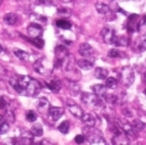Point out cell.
I'll return each instance as SVG.
<instances>
[{
	"instance_id": "cell-1",
	"label": "cell",
	"mask_w": 146,
	"mask_h": 145,
	"mask_svg": "<svg viewBox=\"0 0 146 145\" xmlns=\"http://www.w3.org/2000/svg\"><path fill=\"white\" fill-rule=\"evenodd\" d=\"M10 85L17 93L27 97H34L41 90V84L38 80L25 75H15L9 79Z\"/></svg>"
},
{
	"instance_id": "cell-2",
	"label": "cell",
	"mask_w": 146,
	"mask_h": 145,
	"mask_svg": "<svg viewBox=\"0 0 146 145\" xmlns=\"http://www.w3.org/2000/svg\"><path fill=\"white\" fill-rule=\"evenodd\" d=\"M53 68H54L53 63L49 59H47L45 56L40 57L39 59H37L34 62V64H33V69L38 74L44 75V76L50 74L53 71Z\"/></svg>"
},
{
	"instance_id": "cell-3",
	"label": "cell",
	"mask_w": 146,
	"mask_h": 145,
	"mask_svg": "<svg viewBox=\"0 0 146 145\" xmlns=\"http://www.w3.org/2000/svg\"><path fill=\"white\" fill-rule=\"evenodd\" d=\"M118 79L123 84L124 86H130L133 84L134 79H135V74L134 70L131 66H124L120 69L118 73Z\"/></svg>"
},
{
	"instance_id": "cell-4",
	"label": "cell",
	"mask_w": 146,
	"mask_h": 145,
	"mask_svg": "<svg viewBox=\"0 0 146 145\" xmlns=\"http://www.w3.org/2000/svg\"><path fill=\"white\" fill-rule=\"evenodd\" d=\"M69 58V52L67 48L63 45H59L55 48V62L54 65L56 67L63 65Z\"/></svg>"
},
{
	"instance_id": "cell-5",
	"label": "cell",
	"mask_w": 146,
	"mask_h": 145,
	"mask_svg": "<svg viewBox=\"0 0 146 145\" xmlns=\"http://www.w3.org/2000/svg\"><path fill=\"white\" fill-rule=\"evenodd\" d=\"M81 101L85 105L90 107L102 106V99L96 96L94 93H83L81 96Z\"/></svg>"
},
{
	"instance_id": "cell-6",
	"label": "cell",
	"mask_w": 146,
	"mask_h": 145,
	"mask_svg": "<svg viewBox=\"0 0 146 145\" xmlns=\"http://www.w3.org/2000/svg\"><path fill=\"white\" fill-rule=\"evenodd\" d=\"M113 145H131L130 137L122 130H117L112 138Z\"/></svg>"
},
{
	"instance_id": "cell-7",
	"label": "cell",
	"mask_w": 146,
	"mask_h": 145,
	"mask_svg": "<svg viewBox=\"0 0 146 145\" xmlns=\"http://www.w3.org/2000/svg\"><path fill=\"white\" fill-rule=\"evenodd\" d=\"M101 36L106 44H114L116 40V33L111 27H104L101 30Z\"/></svg>"
},
{
	"instance_id": "cell-8",
	"label": "cell",
	"mask_w": 146,
	"mask_h": 145,
	"mask_svg": "<svg viewBox=\"0 0 146 145\" xmlns=\"http://www.w3.org/2000/svg\"><path fill=\"white\" fill-rule=\"evenodd\" d=\"M27 34L31 38H40V36L43 34V28L38 23H31L27 27Z\"/></svg>"
},
{
	"instance_id": "cell-9",
	"label": "cell",
	"mask_w": 146,
	"mask_h": 145,
	"mask_svg": "<svg viewBox=\"0 0 146 145\" xmlns=\"http://www.w3.org/2000/svg\"><path fill=\"white\" fill-rule=\"evenodd\" d=\"M84 137L87 139L88 142H92V141L102 138V134L98 129H95L94 127H87L84 130Z\"/></svg>"
},
{
	"instance_id": "cell-10",
	"label": "cell",
	"mask_w": 146,
	"mask_h": 145,
	"mask_svg": "<svg viewBox=\"0 0 146 145\" xmlns=\"http://www.w3.org/2000/svg\"><path fill=\"white\" fill-rule=\"evenodd\" d=\"M63 113H64V109L61 107L50 106L48 109V117L52 122H56L57 120H59L62 117Z\"/></svg>"
},
{
	"instance_id": "cell-11",
	"label": "cell",
	"mask_w": 146,
	"mask_h": 145,
	"mask_svg": "<svg viewBox=\"0 0 146 145\" xmlns=\"http://www.w3.org/2000/svg\"><path fill=\"white\" fill-rule=\"evenodd\" d=\"M19 145H33L34 136L30 131H23L18 139Z\"/></svg>"
},
{
	"instance_id": "cell-12",
	"label": "cell",
	"mask_w": 146,
	"mask_h": 145,
	"mask_svg": "<svg viewBox=\"0 0 146 145\" xmlns=\"http://www.w3.org/2000/svg\"><path fill=\"white\" fill-rule=\"evenodd\" d=\"M139 20H140V17L137 14H132L131 16H129L127 23H126V28L128 29V31H130V32L137 31Z\"/></svg>"
},
{
	"instance_id": "cell-13",
	"label": "cell",
	"mask_w": 146,
	"mask_h": 145,
	"mask_svg": "<svg viewBox=\"0 0 146 145\" xmlns=\"http://www.w3.org/2000/svg\"><path fill=\"white\" fill-rule=\"evenodd\" d=\"M93 47L88 43H81L79 46V54L84 58H90L93 55Z\"/></svg>"
},
{
	"instance_id": "cell-14",
	"label": "cell",
	"mask_w": 146,
	"mask_h": 145,
	"mask_svg": "<svg viewBox=\"0 0 146 145\" xmlns=\"http://www.w3.org/2000/svg\"><path fill=\"white\" fill-rule=\"evenodd\" d=\"M92 90H93V93L98 96L99 98L104 99V97L106 96V94L108 93V88L105 86V85H101V84H96L92 87Z\"/></svg>"
},
{
	"instance_id": "cell-15",
	"label": "cell",
	"mask_w": 146,
	"mask_h": 145,
	"mask_svg": "<svg viewBox=\"0 0 146 145\" xmlns=\"http://www.w3.org/2000/svg\"><path fill=\"white\" fill-rule=\"evenodd\" d=\"M46 87L51 91V92L58 93L59 91L61 90L62 85H61V82L59 80L53 79V80H50V81H48V82H46Z\"/></svg>"
},
{
	"instance_id": "cell-16",
	"label": "cell",
	"mask_w": 146,
	"mask_h": 145,
	"mask_svg": "<svg viewBox=\"0 0 146 145\" xmlns=\"http://www.w3.org/2000/svg\"><path fill=\"white\" fill-rule=\"evenodd\" d=\"M81 120L87 127H94L95 125V118L91 113H84L81 117Z\"/></svg>"
},
{
	"instance_id": "cell-17",
	"label": "cell",
	"mask_w": 146,
	"mask_h": 145,
	"mask_svg": "<svg viewBox=\"0 0 146 145\" xmlns=\"http://www.w3.org/2000/svg\"><path fill=\"white\" fill-rule=\"evenodd\" d=\"M68 109H69V111L72 113V115H74L75 117H78V118H81L82 115L84 114L83 109L77 104H69Z\"/></svg>"
},
{
	"instance_id": "cell-18",
	"label": "cell",
	"mask_w": 146,
	"mask_h": 145,
	"mask_svg": "<svg viewBox=\"0 0 146 145\" xmlns=\"http://www.w3.org/2000/svg\"><path fill=\"white\" fill-rule=\"evenodd\" d=\"M77 66L83 70H90L93 67V61H91L89 58H83L77 61Z\"/></svg>"
},
{
	"instance_id": "cell-19",
	"label": "cell",
	"mask_w": 146,
	"mask_h": 145,
	"mask_svg": "<svg viewBox=\"0 0 146 145\" xmlns=\"http://www.w3.org/2000/svg\"><path fill=\"white\" fill-rule=\"evenodd\" d=\"M50 107L49 102L46 98H41L37 102V109H38L40 112H48V109Z\"/></svg>"
},
{
	"instance_id": "cell-20",
	"label": "cell",
	"mask_w": 146,
	"mask_h": 145,
	"mask_svg": "<svg viewBox=\"0 0 146 145\" xmlns=\"http://www.w3.org/2000/svg\"><path fill=\"white\" fill-rule=\"evenodd\" d=\"M108 74H109L108 70L103 68V67H98V68H96L95 71H94V75H95V77L98 79H106Z\"/></svg>"
},
{
	"instance_id": "cell-21",
	"label": "cell",
	"mask_w": 146,
	"mask_h": 145,
	"mask_svg": "<svg viewBox=\"0 0 146 145\" xmlns=\"http://www.w3.org/2000/svg\"><path fill=\"white\" fill-rule=\"evenodd\" d=\"M3 20H4V22L6 23L7 25H14L15 23L17 22V20H18V17H17L16 14H14V13H7L6 15L4 16V18H3Z\"/></svg>"
},
{
	"instance_id": "cell-22",
	"label": "cell",
	"mask_w": 146,
	"mask_h": 145,
	"mask_svg": "<svg viewBox=\"0 0 146 145\" xmlns=\"http://www.w3.org/2000/svg\"><path fill=\"white\" fill-rule=\"evenodd\" d=\"M95 8H96V11H97L98 13H100V14H107L108 12L110 11V8L109 6H108L107 4H105V3H96L95 5Z\"/></svg>"
},
{
	"instance_id": "cell-23",
	"label": "cell",
	"mask_w": 146,
	"mask_h": 145,
	"mask_svg": "<svg viewBox=\"0 0 146 145\" xmlns=\"http://www.w3.org/2000/svg\"><path fill=\"white\" fill-rule=\"evenodd\" d=\"M14 54L15 56L17 57L18 59H20V60H28L29 59V54L26 52V51H23L21 50V49H14Z\"/></svg>"
},
{
	"instance_id": "cell-24",
	"label": "cell",
	"mask_w": 146,
	"mask_h": 145,
	"mask_svg": "<svg viewBox=\"0 0 146 145\" xmlns=\"http://www.w3.org/2000/svg\"><path fill=\"white\" fill-rule=\"evenodd\" d=\"M128 43H129V39L125 36V35H122V36H117L116 37V40L114 44L117 45V46H127Z\"/></svg>"
},
{
	"instance_id": "cell-25",
	"label": "cell",
	"mask_w": 146,
	"mask_h": 145,
	"mask_svg": "<svg viewBox=\"0 0 146 145\" xmlns=\"http://www.w3.org/2000/svg\"><path fill=\"white\" fill-rule=\"evenodd\" d=\"M131 126H132V128H133V130L135 131V132H137V131L142 130V129L145 127V123H144L143 121L139 120V119H135L134 121H132Z\"/></svg>"
},
{
	"instance_id": "cell-26",
	"label": "cell",
	"mask_w": 146,
	"mask_h": 145,
	"mask_svg": "<svg viewBox=\"0 0 146 145\" xmlns=\"http://www.w3.org/2000/svg\"><path fill=\"white\" fill-rule=\"evenodd\" d=\"M56 26L61 29H70L72 27V24L66 19H59L56 21Z\"/></svg>"
},
{
	"instance_id": "cell-27",
	"label": "cell",
	"mask_w": 146,
	"mask_h": 145,
	"mask_svg": "<svg viewBox=\"0 0 146 145\" xmlns=\"http://www.w3.org/2000/svg\"><path fill=\"white\" fill-rule=\"evenodd\" d=\"M30 132L33 134V136H36V137L41 136V135L43 134V128H42V126H41V124H38V123H37V124L33 125Z\"/></svg>"
},
{
	"instance_id": "cell-28",
	"label": "cell",
	"mask_w": 146,
	"mask_h": 145,
	"mask_svg": "<svg viewBox=\"0 0 146 145\" xmlns=\"http://www.w3.org/2000/svg\"><path fill=\"white\" fill-rule=\"evenodd\" d=\"M137 31L141 33V34H143V35L146 34V15H144L143 17H141V18H140Z\"/></svg>"
},
{
	"instance_id": "cell-29",
	"label": "cell",
	"mask_w": 146,
	"mask_h": 145,
	"mask_svg": "<svg viewBox=\"0 0 146 145\" xmlns=\"http://www.w3.org/2000/svg\"><path fill=\"white\" fill-rule=\"evenodd\" d=\"M118 84V80L113 77H109V78H106V81H105V86L109 89H114L116 88Z\"/></svg>"
},
{
	"instance_id": "cell-30",
	"label": "cell",
	"mask_w": 146,
	"mask_h": 145,
	"mask_svg": "<svg viewBox=\"0 0 146 145\" xmlns=\"http://www.w3.org/2000/svg\"><path fill=\"white\" fill-rule=\"evenodd\" d=\"M28 41L33 45H35L37 48H42L44 46V40H42L41 38H29Z\"/></svg>"
},
{
	"instance_id": "cell-31",
	"label": "cell",
	"mask_w": 146,
	"mask_h": 145,
	"mask_svg": "<svg viewBox=\"0 0 146 145\" xmlns=\"http://www.w3.org/2000/svg\"><path fill=\"white\" fill-rule=\"evenodd\" d=\"M58 130L63 134H66L69 131V122L68 121H63L60 123V125L58 126Z\"/></svg>"
},
{
	"instance_id": "cell-32",
	"label": "cell",
	"mask_w": 146,
	"mask_h": 145,
	"mask_svg": "<svg viewBox=\"0 0 146 145\" xmlns=\"http://www.w3.org/2000/svg\"><path fill=\"white\" fill-rule=\"evenodd\" d=\"M5 119H6V121H8L9 123L14 122L15 121V115H14V113H13L12 110H10V109L6 110V112H5Z\"/></svg>"
},
{
	"instance_id": "cell-33",
	"label": "cell",
	"mask_w": 146,
	"mask_h": 145,
	"mask_svg": "<svg viewBox=\"0 0 146 145\" xmlns=\"http://www.w3.org/2000/svg\"><path fill=\"white\" fill-rule=\"evenodd\" d=\"M26 119H27V121H29V122H34V121L37 119L36 113H35L34 111H32V110L27 111V113H26Z\"/></svg>"
},
{
	"instance_id": "cell-34",
	"label": "cell",
	"mask_w": 146,
	"mask_h": 145,
	"mask_svg": "<svg viewBox=\"0 0 146 145\" xmlns=\"http://www.w3.org/2000/svg\"><path fill=\"white\" fill-rule=\"evenodd\" d=\"M8 130H9V123H7V122H5V121H4L3 123H1V124H0V134H1V135L7 133V132H8Z\"/></svg>"
},
{
	"instance_id": "cell-35",
	"label": "cell",
	"mask_w": 146,
	"mask_h": 145,
	"mask_svg": "<svg viewBox=\"0 0 146 145\" xmlns=\"http://www.w3.org/2000/svg\"><path fill=\"white\" fill-rule=\"evenodd\" d=\"M137 50L138 52H144V51H146V39H143V40H141L138 43Z\"/></svg>"
},
{
	"instance_id": "cell-36",
	"label": "cell",
	"mask_w": 146,
	"mask_h": 145,
	"mask_svg": "<svg viewBox=\"0 0 146 145\" xmlns=\"http://www.w3.org/2000/svg\"><path fill=\"white\" fill-rule=\"evenodd\" d=\"M121 53L119 52L118 49H111V50L108 52V56L111 57V58H117V57H120Z\"/></svg>"
},
{
	"instance_id": "cell-37",
	"label": "cell",
	"mask_w": 146,
	"mask_h": 145,
	"mask_svg": "<svg viewBox=\"0 0 146 145\" xmlns=\"http://www.w3.org/2000/svg\"><path fill=\"white\" fill-rule=\"evenodd\" d=\"M57 13L60 15H63V16H69L71 14V11L69 8H59L57 10Z\"/></svg>"
},
{
	"instance_id": "cell-38",
	"label": "cell",
	"mask_w": 146,
	"mask_h": 145,
	"mask_svg": "<svg viewBox=\"0 0 146 145\" xmlns=\"http://www.w3.org/2000/svg\"><path fill=\"white\" fill-rule=\"evenodd\" d=\"M88 145H107L106 141L104 140V138H99L95 141H92V142H88Z\"/></svg>"
},
{
	"instance_id": "cell-39",
	"label": "cell",
	"mask_w": 146,
	"mask_h": 145,
	"mask_svg": "<svg viewBox=\"0 0 146 145\" xmlns=\"http://www.w3.org/2000/svg\"><path fill=\"white\" fill-rule=\"evenodd\" d=\"M2 145H17V141L14 138H7L3 140Z\"/></svg>"
},
{
	"instance_id": "cell-40",
	"label": "cell",
	"mask_w": 146,
	"mask_h": 145,
	"mask_svg": "<svg viewBox=\"0 0 146 145\" xmlns=\"http://www.w3.org/2000/svg\"><path fill=\"white\" fill-rule=\"evenodd\" d=\"M7 106V101L4 96H0V109H4Z\"/></svg>"
},
{
	"instance_id": "cell-41",
	"label": "cell",
	"mask_w": 146,
	"mask_h": 145,
	"mask_svg": "<svg viewBox=\"0 0 146 145\" xmlns=\"http://www.w3.org/2000/svg\"><path fill=\"white\" fill-rule=\"evenodd\" d=\"M84 140H85L84 135H77V136L75 137V142L77 143V144H82V143L84 142Z\"/></svg>"
},
{
	"instance_id": "cell-42",
	"label": "cell",
	"mask_w": 146,
	"mask_h": 145,
	"mask_svg": "<svg viewBox=\"0 0 146 145\" xmlns=\"http://www.w3.org/2000/svg\"><path fill=\"white\" fill-rule=\"evenodd\" d=\"M4 75H6V69L0 65V76L3 77Z\"/></svg>"
},
{
	"instance_id": "cell-43",
	"label": "cell",
	"mask_w": 146,
	"mask_h": 145,
	"mask_svg": "<svg viewBox=\"0 0 146 145\" xmlns=\"http://www.w3.org/2000/svg\"><path fill=\"white\" fill-rule=\"evenodd\" d=\"M38 1L42 4H48V3H50L51 0H38Z\"/></svg>"
},
{
	"instance_id": "cell-44",
	"label": "cell",
	"mask_w": 146,
	"mask_h": 145,
	"mask_svg": "<svg viewBox=\"0 0 146 145\" xmlns=\"http://www.w3.org/2000/svg\"><path fill=\"white\" fill-rule=\"evenodd\" d=\"M40 144H41V145H53L52 143L48 142V141H42V142H41Z\"/></svg>"
},
{
	"instance_id": "cell-45",
	"label": "cell",
	"mask_w": 146,
	"mask_h": 145,
	"mask_svg": "<svg viewBox=\"0 0 146 145\" xmlns=\"http://www.w3.org/2000/svg\"><path fill=\"white\" fill-rule=\"evenodd\" d=\"M3 122H4V117H3L2 115H0V124Z\"/></svg>"
},
{
	"instance_id": "cell-46",
	"label": "cell",
	"mask_w": 146,
	"mask_h": 145,
	"mask_svg": "<svg viewBox=\"0 0 146 145\" xmlns=\"http://www.w3.org/2000/svg\"><path fill=\"white\" fill-rule=\"evenodd\" d=\"M143 81H144V83H146V72L144 73V75H143Z\"/></svg>"
},
{
	"instance_id": "cell-47",
	"label": "cell",
	"mask_w": 146,
	"mask_h": 145,
	"mask_svg": "<svg viewBox=\"0 0 146 145\" xmlns=\"http://www.w3.org/2000/svg\"><path fill=\"white\" fill-rule=\"evenodd\" d=\"M63 2H71V1H72V0H62Z\"/></svg>"
},
{
	"instance_id": "cell-48",
	"label": "cell",
	"mask_w": 146,
	"mask_h": 145,
	"mask_svg": "<svg viewBox=\"0 0 146 145\" xmlns=\"http://www.w3.org/2000/svg\"><path fill=\"white\" fill-rule=\"evenodd\" d=\"M2 51H3V49H2V47L0 46V54H1V53H2Z\"/></svg>"
},
{
	"instance_id": "cell-49",
	"label": "cell",
	"mask_w": 146,
	"mask_h": 145,
	"mask_svg": "<svg viewBox=\"0 0 146 145\" xmlns=\"http://www.w3.org/2000/svg\"><path fill=\"white\" fill-rule=\"evenodd\" d=\"M144 94H145V96H146V89L144 90Z\"/></svg>"
},
{
	"instance_id": "cell-50",
	"label": "cell",
	"mask_w": 146,
	"mask_h": 145,
	"mask_svg": "<svg viewBox=\"0 0 146 145\" xmlns=\"http://www.w3.org/2000/svg\"><path fill=\"white\" fill-rule=\"evenodd\" d=\"M1 3H2V0H0V5H1Z\"/></svg>"
},
{
	"instance_id": "cell-51",
	"label": "cell",
	"mask_w": 146,
	"mask_h": 145,
	"mask_svg": "<svg viewBox=\"0 0 146 145\" xmlns=\"http://www.w3.org/2000/svg\"><path fill=\"white\" fill-rule=\"evenodd\" d=\"M134 1H139V0H134Z\"/></svg>"
}]
</instances>
